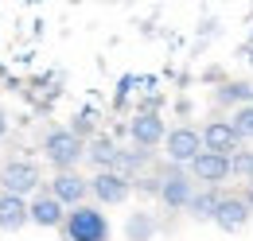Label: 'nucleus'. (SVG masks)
Instances as JSON below:
<instances>
[{
  "label": "nucleus",
  "mask_w": 253,
  "mask_h": 241,
  "mask_svg": "<svg viewBox=\"0 0 253 241\" xmlns=\"http://www.w3.org/2000/svg\"><path fill=\"white\" fill-rule=\"evenodd\" d=\"M187 171H191V179H195V187H214V191L234 175L230 171V156H214V152H203Z\"/></svg>",
  "instance_id": "obj_9"
},
{
  "label": "nucleus",
  "mask_w": 253,
  "mask_h": 241,
  "mask_svg": "<svg viewBox=\"0 0 253 241\" xmlns=\"http://www.w3.org/2000/svg\"><path fill=\"white\" fill-rule=\"evenodd\" d=\"M4 136H8V113L0 109V140H4Z\"/></svg>",
  "instance_id": "obj_24"
},
{
  "label": "nucleus",
  "mask_w": 253,
  "mask_h": 241,
  "mask_svg": "<svg viewBox=\"0 0 253 241\" xmlns=\"http://www.w3.org/2000/svg\"><path fill=\"white\" fill-rule=\"evenodd\" d=\"M218 199H222V191H214V187H199L195 199H191V206H187V214L195 218V222H214Z\"/></svg>",
  "instance_id": "obj_18"
},
{
  "label": "nucleus",
  "mask_w": 253,
  "mask_h": 241,
  "mask_svg": "<svg viewBox=\"0 0 253 241\" xmlns=\"http://www.w3.org/2000/svg\"><path fill=\"white\" fill-rule=\"evenodd\" d=\"M117 156H121V144L113 136H105V132H97L94 140L86 144V163L94 171H113L117 167Z\"/></svg>",
  "instance_id": "obj_14"
},
{
  "label": "nucleus",
  "mask_w": 253,
  "mask_h": 241,
  "mask_svg": "<svg viewBox=\"0 0 253 241\" xmlns=\"http://www.w3.org/2000/svg\"><path fill=\"white\" fill-rule=\"evenodd\" d=\"M203 152H207V148H203V128H191V124L168 128V140H164V160H168V163L191 167Z\"/></svg>",
  "instance_id": "obj_5"
},
{
  "label": "nucleus",
  "mask_w": 253,
  "mask_h": 241,
  "mask_svg": "<svg viewBox=\"0 0 253 241\" xmlns=\"http://www.w3.org/2000/svg\"><path fill=\"white\" fill-rule=\"evenodd\" d=\"M250 222H253V214H250V206H246V199H242V195H222V199H218L214 226H218L222 234H242Z\"/></svg>",
  "instance_id": "obj_10"
},
{
  "label": "nucleus",
  "mask_w": 253,
  "mask_h": 241,
  "mask_svg": "<svg viewBox=\"0 0 253 241\" xmlns=\"http://www.w3.org/2000/svg\"><path fill=\"white\" fill-rule=\"evenodd\" d=\"M66 128H70V132H74V136H82V140H86V144H90V140H94L97 132H94V117H90V113H78V117L70 120V124H66Z\"/></svg>",
  "instance_id": "obj_21"
},
{
  "label": "nucleus",
  "mask_w": 253,
  "mask_h": 241,
  "mask_svg": "<svg viewBox=\"0 0 253 241\" xmlns=\"http://www.w3.org/2000/svg\"><path fill=\"white\" fill-rule=\"evenodd\" d=\"M148 163H152V152H148V148H132V144H128V148H121L113 171H117V175H125V179H140Z\"/></svg>",
  "instance_id": "obj_15"
},
{
  "label": "nucleus",
  "mask_w": 253,
  "mask_h": 241,
  "mask_svg": "<svg viewBox=\"0 0 253 241\" xmlns=\"http://www.w3.org/2000/svg\"><path fill=\"white\" fill-rule=\"evenodd\" d=\"M43 160L55 171H78V163L86 160V140L74 136L70 128H51L43 136Z\"/></svg>",
  "instance_id": "obj_2"
},
{
  "label": "nucleus",
  "mask_w": 253,
  "mask_h": 241,
  "mask_svg": "<svg viewBox=\"0 0 253 241\" xmlns=\"http://www.w3.org/2000/svg\"><path fill=\"white\" fill-rule=\"evenodd\" d=\"M47 191L63 202L66 210H74V206H86V202H90V179H86L82 171H55L51 183H47Z\"/></svg>",
  "instance_id": "obj_8"
},
{
  "label": "nucleus",
  "mask_w": 253,
  "mask_h": 241,
  "mask_svg": "<svg viewBox=\"0 0 253 241\" xmlns=\"http://www.w3.org/2000/svg\"><path fill=\"white\" fill-rule=\"evenodd\" d=\"M63 222H66V206L43 187L32 199V226H39V230H63Z\"/></svg>",
  "instance_id": "obj_13"
},
{
  "label": "nucleus",
  "mask_w": 253,
  "mask_h": 241,
  "mask_svg": "<svg viewBox=\"0 0 253 241\" xmlns=\"http://www.w3.org/2000/svg\"><path fill=\"white\" fill-rule=\"evenodd\" d=\"M128 195H132V179L117 175V171H94L90 175V199L97 206H125Z\"/></svg>",
  "instance_id": "obj_7"
},
{
  "label": "nucleus",
  "mask_w": 253,
  "mask_h": 241,
  "mask_svg": "<svg viewBox=\"0 0 253 241\" xmlns=\"http://www.w3.org/2000/svg\"><path fill=\"white\" fill-rule=\"evenodd\" d=\"M203 148L214 152V156H234V152H242V136L234 132V124H230V117L226 120H207L203 124Z\"/></svg>",
  "instance_id": "obj_11"
},
{
  "label": "nucleus",
  "mask_w": 253,
  "mask_h": 241,
  "mask_svg": "<svg viewBox=\"0 0 253 241\" xmlns=\"http://www.w3.org/2000/svg\"><path fill=\"white\" fill-rule=\"evenodd\" d=\"M128 140H132V148L156 152L168 140V124H164V117H160L156 109H136L128 117Z\"/></svg>",
  "instance_id": "obj_6"
},
{
  "label": "nucleus",
  "mask_w": 253,
  "mask_h": 241,
  "mask_svg": "<svg viewBox=\"0 0 253 241\" xmlns=\"http://www.w3.org/2000/svg\"><path fill=\"white\" fill-rule=\"evenodd\" d=\"M230 171H234V179H242L246 187H250L253 183V152L250 148L234 152V156H230Z\"/></svg>",
  "instance_id": "obj_19"
},
{
  "label": "nucleus",
  "mask_w": 253,
  "mask_h": 241,
  "mask_svg": "<svg viewBox=\"0 0 253 241\" xmlns=\"http://www.w3.org/2000/svg\"><path fill=\"white\" fill-rule=\"evenodd\" d=\"M242 199H246V206H250V214H253V183L246 187V191H242Z\"/></svg>",
  "instance_id": "obj_23"
},
{
  "label": "nucleus",
  "mask_w": 253,
  "mask_h": 241,
  "mask_svg": "<svg viewBox=\"0 0 253 241\" xmlns=\"http://www.w3.org/2000/svg\"><path fill=\"white\" fill-rule=\"evenodd\" d=\"M59 234H63V241H109L113 226H109V214L97 202H86V206L66 210V222Z\"/></svg>",
  "instance_id": "obj_1"
},
{
  "label": "nucleus",
  "mask_w": 253,
  "mask_h": 241,
  "mask_svg": "<svg viewBox=\"0 0 253 241\" xmlns=\"http://www.w3.org/2000/svg\"><path fill=\"white\" fill-rule=\"evenodd\" d=\"M156 234H160V226H156V214L152 210L140 206V210H132L125 218V238L128 241H152Z\"/></svg>",
  "instance_id": "obj_16"
},
{
  "label": "nucleus",
  "mask_w": 253,
  "mask_h": 241,
  "mask_svg": "<svg viewBox=\"0 0 253 241\" xmlns=\"http://www.w3.org/2000/svg\"><path fill=\"white\" fill-rule=\"evenodd\" d=\"M132 191H140V195H152V199H160V175H140V179H132Z\"/></svg>",
  "instance_id": "obj_22"
},
{
  "label": "nucleus",
  "mask_w": 253,
  "mask_h": 241,
  "mask_svg": "<svg viewBox=\"0 0 253 241\" xmlns=\"http://www.w3.org/2000/svg\"><path fill=\"white\" fill-rule=\"evenodd\" d=\"M156 175H160V202H164L168 210H187L191 199H195V191H199L187 167L164 160V167H160Z\"/></svg>",
  "instance_id": "obj_3"
},
{
  "label": "nucleus",
  "mask_w": 253,
  "mask_h": 241,
  "mask_svg": "<svg viewBox=\"0 0 253 241\" xmlns=\"http://www.w3.org/2000/svg\"><path fill=\"white\" fill-rule=\"evenodd\" d=\"M230 124H234V132L242 136V144H253V105L230 113Z\"/></svg>",
  "instance_id": "obj_20"
},
{
  "label": "nucleus",
  "mask_w": 253,
  "mask_h": 241,
  "mask_svg": "<svg viewBox=\"0 0 253 241\" xmlns=\"http://www.w3.org/2000/svg\"><path fill=\"white\" fill-rule=\"evenodd\" d=\"M24 226H32V199L0 191V234H20Z\"/></svg>",
  "instance_id": "obj_12"
},
{
  "label": "nucleus",
  "mask_w": 253,
  "mask_h": 241,
  "mask_svg": "<svg viewBox=\"0 0 253 241\" xmlns=\"http://www.w3.org/2000/svg\"><path fill=\"white\" fill-rule=\"evenodd\" d=\"M214 101H218V105H230V109L238 113V109L253 105V82H222L218 90H214Z\"/></svg>",
  "instance_id": "obj_17"
},
{
  "label": "nucleus",
  "mask_w": 253,
  "mask_h": 241,
  "mask_svg": "<svg viewBox=\"0 0 253 241\" xmlns=\"http://www.w3.org/2000/svg\"><path fill=\"white\" fill-rule=\"evenodd\" d=\"M0 187L4 195H20V199H35L47 183H43V171L35 160H8L0 167Z\"/></svg>",
  "instance_id": "obj_4"
}]
</instances>
